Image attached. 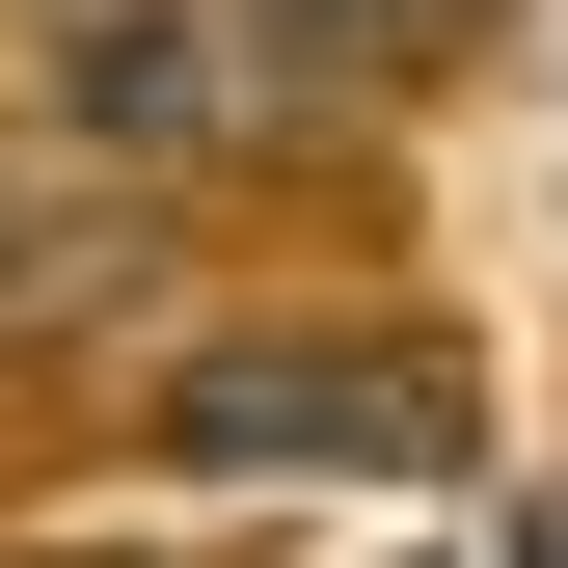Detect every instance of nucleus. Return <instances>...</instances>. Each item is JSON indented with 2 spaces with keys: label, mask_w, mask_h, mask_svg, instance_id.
I'll return each mask as SVG.
<instances>
[{
  "label": "nucleus",
  "mask_w": 568,
  "mask_h": 568,
  "mask_svg": "<svg viewBox=\"0 0 568 568\" xmlns=\"http://www.w3.org/2000/svg\"><path fill=\"white\" fill-rule=\"evenodd\" d=\"M135 460L163 487H434L460 460V352L434 325H217V352H163Z\"/></svg>",
  "instance_id": "nucleus-1"
},
{
  "label": "nucleus",
  "mask_w": 568,
  "mask_h": 568,
  "mask_svg": "<svg viewBox=\"0 0 568 568\" xmlns=\"http://www.w3.org/2000/svg\"><path fill=\"white\" fill-rule=\"evenodd\" d=\"M28 109L82 135V163L190 190V163H244V135L298 109V54H271L244 0H28Z\"/></svg>",
  "instance_id": "nucleus-2"
},
{
  "label": "nucleus",
  "mask_w": 568,
  "mask_h": 568,
  "mask_svg": "<svg viewBox=\"0 0 568 568\" xmlns=\"http://www.w3.org/2000/svg\"><path fill=\"white\" fill-rule=\"evenodd\" d=\"M244 28H271V54H325V82H434L487 0H244Z\"/></svg>",
  "instance_id": "nucleus-3"
},
{
  "label": "nucleus",
  "mask_w": 568,
  "mask_h": 568,
  "mask_svg": "<svg viewBox=\"0 0 568 568\" xmlns=\"http://www.w3.org/2000/svg\"><path fill=\"white\" fill-rule=\"evenodd\" d=\"M515 568H568V487H541V515H515Z\"/></svg>",
  "instance_id": "nucleus-4"
}]
</instances>
